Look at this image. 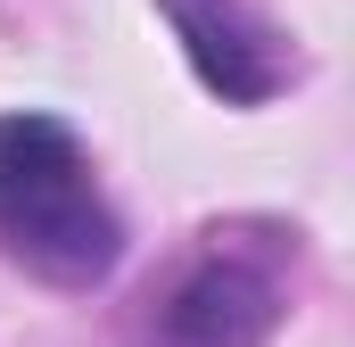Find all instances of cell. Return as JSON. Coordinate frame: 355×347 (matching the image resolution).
<instances>
[{
	"label": "cell",
	"instance_id": "cell-3",
	"mask_svg": "<svg viewBox=\"0 0 355 347\" xmlns=\"http://www.w3.org/2000/svg\"><path fill=\"white\" fill-rule=\"evenodd\" d=\"M166 17H174L198 83L223 91V99H240V108L272 99V91L297 75V58L281 50V33H272L248 0H166Z\"/></svg>",
	"mask_w": 355,
	"mask_h": 347
},
{
	"label": "cell",
	"instance_id": "cell-1",
	"mask_svg": "<svg viewBox=\"0 0 355 347\" xmlns=\"http://www.w3.org/2000/svg\"><path fill=\"white\" fill-rule=\"evenodd\" d=\"M0 248L58 289H91L124 257V223L58 116H0Z\"/></svg>",
	"mask_w": 355,
	"mask_h": 347
},
{
	"label": "cell",
	"instance_id": "cell-2",
	"mask_svg": "<svg viewBox=\"0 0 355 347\" xmlns=\"http://www.w3.org/2000/svg\"><path fill=\"white\" fill-rule=\"evenodd\" d=\"M281 314H289L281 257L215 232V240L149 298L132 347H265L272 331H281Z\"/></svg>",
	"mask_w": 355,
	"mask_h": 347
}]
</instances>
